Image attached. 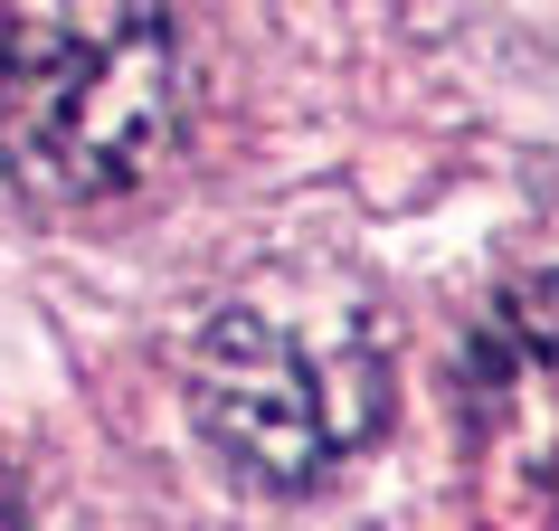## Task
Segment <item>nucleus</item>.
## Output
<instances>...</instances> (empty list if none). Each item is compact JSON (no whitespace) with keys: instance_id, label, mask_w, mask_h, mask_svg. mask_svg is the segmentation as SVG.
<instances>
[{"instance_id":"obj_4","label":"nucleus","mask_w":559,"mask_h":531,"mask_svg":"<svg viewBox=\"0 0 559 531\" xmlns=\"http://www.w3.org/2000/svg\"><path fill=\"white\" fill-rule=\"evenodd\" d=\"M445 20L465 30L484 67L559 95V0H445Z\"/></svg>"},{"instance_id":"obj_3","label":"nucleus","mask_w":559,"mask_h":531,"mask_svg":"<svg viewBox=\"0 0 559 531\" xmlns=\"http://www.w3.org/2000/svg\"><path fill=\"white\" fill-rule=\"evenodd\" d=\"M465 427L502 512L559 522V257L522 266L465 332Z\"/></svg>"},{"instance_id":"obj_2","label":"nucleus","mask_w":559,"mask_h":531,"mask_svg":"<svg viewBox=\"0 0 559 531\" xmlns=\"http://www.w3.org/2000/svg\"><path fill=\"white\" fill-rule=\"evenodd\" d=\"M190 417L265 494H313L389 417V361L352 295L313 275L218 304L190 342Z\"/></svg>"},{"instance_id":"obj_5","label":"nucleus","mask_w":559,"mask_h":531,"mask_svg":"<svg viewBox=\"0 0 559 531\" xmlns=\"http://www.w3.org/2000/svg\"><path fill=\"white\" fill-rule=\"evenodd\" d=\"M0 531H20V522H10V503H0Z\"/></svg>"},{"instance_id":"obj_1","label":"nucleus","mask_w":559,"mask_h":531,"mask_svg":"<svg viewBox=\"0 0 559 531\" xmlns=\"http://www.w3.org/2000/svg\"><path fill=\"white\" fill-rule=\"evenodd\" d=\"M180 133V48L152 0H0V180L115 200Z\"/></svg>"}]
</instances>
